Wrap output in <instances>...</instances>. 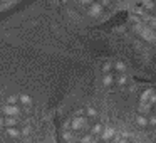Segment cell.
<instances>
[{
    "mask_svg": "<svg viewBox=\"0 0 156 143\" xmlns=\"http://www.w3.org/2000/svg\"><path fill=\"white\" fill-rule=\"evenodd\" d=\"M131 20H133V27H134L136 34H138L143 41L149 42V44H156V31H153V29L143 25L141 22H139L138 15H131Z\"/></svg>",
    "mask_w": 156,
    "mask_h": 143,
    "instance_id": "obj_1",
    "label": "cell"
},
{
    "mask_svg": "<svg viewBox=\"0 0 156 143\" xmlns=\"http://www.w3.org/2000/svg\"><path fill=\"white\" fill-rule=\"evenodd\" d=\"M154 103H156V89L154 88H149L146 91H143L141 96H139V111L148 115L149 111H153Z\"/></svg>",
    "mask_w": 156,
    "mask_h": 143,
    "instance_id": "obj_2",
    "label": "cell"
},
{
    "mask_svg": "<svg viewBox=\"0 0 156 143\" xmlns=\"http://www.w3.org/2000/svg\"><path fill=\"white\" fill-rule=\"evenodd\" d=\"M102 140L104 141H112V140H116V136H118V130L114 128V126H106L104 130H102Z\"/></svg>",
    "mask_w": 156,
    "mask_h": 143,
    "instance_id": "obj_3",
    "label": "cell"
},
{
    "mask_svg": "<svg viewBox=\"0 0 156 143\" xmlns=\"http://www.w3.org/2000/svg\"><path fill=\"white\" fill-rule=\"evenodd\" d=\"M134 121H136V125H138L139 128H148V126H149L148 115H144V113H139V115H136V116H134Z\"/></svg>",
    "mask_w": 156,
    "mask_h": 143,
    "instance_id": "obj_4",
    "label": "cell"
}]
</instances>
